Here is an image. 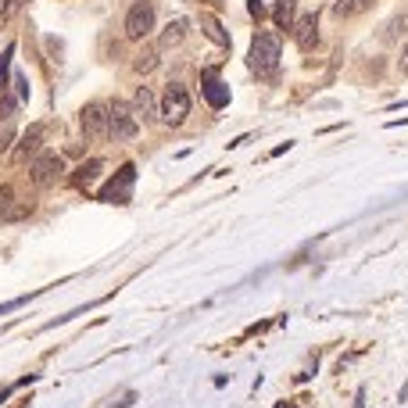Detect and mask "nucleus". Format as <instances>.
I'll return each instance as SVG.
<instances>
[{
  "mask_svg": "<svg viewBox=\"0 0 408 408\" xmlns=\"http://www.w3.org/2000/svg\"><path fill=\"white\" fill-rule=\"evenodd\" d=\"M61 172H65V162H61V154L43 150V154H36L33 169H29V179H33L36 186H54Z\"/></svg>",
  "mask_w": 408,
  "mask_h": 408,
  "instance_id": "0eeeda50",
  "label": "nucleus"
},
{
  "mask_svg": "<svg viewBox=\"0 0 408 408\" xmlns=\"http://www.w3.org/2000/svg\"><path fill=\"white\" fill-rule=\"evenodd\" d=\"M11 57H15V43H8V50L0 54V93L8 90V72H11Z\"/></svg>",
  "mask_w": 408,
  "mask_h": 408,
  "instance_id": "a211bd4d",
  "label": "nucleus"
},
{
  "mask_svg": "<svg viewBox=\"0 0 408 408\" xmlns=\"http://www.w3.org/2000/svg\"><path fill=\"white\" fill-rule=\"evenodd\" d=\"M204 33L215 40V43H223V47H230V36L223 33V29H218V22L215 18H204Z\"/></svg>",
  "mask_w": 408,
  "mask_h": 408,
  "instance_id": "6ab92c4d",
  "label": "nucleus"
},
{
  "mask_svg": "<svg viewBox=\"0 0 408 408\" xmlns=\"http://www.w3.org/2000/svg\"><path fill=\"white\" fill-rule=\"evenodd\" d=\"M398 33H408V15H401V18H394V22H391L387 40H391V36H398Z\"/></svg>",
  "mask_w": 408,
  "mask_h": 408,
  "instance_id": "412c9836",
  "label": "nucleus"
},
{
  "mask_svg": "<svg viewBox=\"0 0 408 408\" xmlns=\"http://www.w3.org/2000/svg\"><path fill=\"white\" fill-rule=\"evenodd\" d=\"M40 143H43V125H33V129L22 136V143H18V150H15V158L22 162V158H29V154H36Z\"/></svg>",
  "mask_w": 408,
  "mask_h": 408,
  "instance_id": "ddd939ff",
  "label": "nucleus"
},
{
  "mask_svg": "<svg viewBox=\"0 0 408 408\" xmlns=\"http://www.w3.org/2000/svg\"><path fill=\"white\" fill-rule=\"evenodd\" d=\"M108 129H111V140L129 143L140 133V118L133 115V108L125 101H115V104H108Z\"/></svg>",
  "mask_w": 408,
  "mask_h": 408,
  "instance_id": "f03ea898",
  "label": "nucleus"
},
{
  "mask_svg": "<svg viewBox=\"0 0 408 408\" xmlns=\"http://www.w3.org/2000/svg\"><path fill=\"white\" fill-rule=\"evenodd\" d=\"M11 111H15V97H4V93H0V118H11Z\"/></svg>",
  "mask_w": 408,
  "mask_h": 408,
  "instance_id": "5701e85b",
  "label": "nucleus"
},
{
  "mask_svg": "<svg viewBox=\"0 0 408 408\" xmlns=\"http://www.w3.org/2000/svg\"><path fill=\"white\" fill-rule=\"evenodd\" d=\"M133 183H136V169L133 165H122L118 176L101 190V201H108V204H129L133 201Z\"/></svg>",
  "mask_w": 408,
  "mask_h": 408,
  "instance_id": "423d86ee",
  "label": "nucleus"
},
{
  "mask_svg": "<svg viewBox=\"0 0 408 408\" xmlns=\"http://www.w3.org/2000/svg\"><path fill=\"white\" fill-rule=\"evenodd\" d=\"M129 108H133V115H136V118H143V122H150L154 115H158V104H154V93H150L147 86H140V90L133 93V104H129Z\"/></svg>",
  "mask_w": 408,
  "mask_h": 408,
  "instance_id": "9d476101",
  "label": "nucleus"
},
{
  "mask_svg": "<svg viewBox=\"0 0 408 408\" xmlns=\"http://www.w3.org/2000/svg\"><path fill=\"white\" fill-rule=\"evenodd\" d=\"M372 8V0H337L333 4V18H355L362 11Z\"/></svg>",
  "mask_w": 408,
  "mask_h": 408,
  "instance_id": "2eb2a0df",
  "label": "nucleus"
},
{
  "mask_svg": "<svg viewBox=\"0 0 408 408\" xmlns=\"http://www.w3.org/2000/svg\"><path fill=\"white\" fill-rule=\"evenodd\" d=\"M290 33H294L297 50H316L319 47V15H301V18H294Z\"/></svg>",
  "mask_w": 408,
  "mask_h": 408,
  "instance_id": "6e6552de",
  "label": "nucleus"
},
{
  "mask_svg": "<svg viewBox=\"0 0 408 408\" xmlns=\"http://www.w3.org/2000/svg\"><path fill=\"white\" fill-rule=\"evenodd\" d=\"M158 54H162L158 47H143V54L133 61V69H136V72H150L154 65H158Z\"/></svg>",
  "mask_w": 408,
  "mask_h": 408,
  "instance_id": "dca6fc26",
  "label": "nucleus"
},
{
  "mask_svg": "<svg viewBox=\"0 0 408 408\" xmlns=\"http://www.w3.org/2000/svg\"><path fill=\"white\" fill-rule=\"evenodd\" d=\"M294 15H297V0H276V4H272L276 29H290L294 25Z\"/></svg>",
  "mask_w": 408,
  "mask_h": 408,
  "instance_id": "9b49d317",
  "label": "nucleus"
},
{
  "mask_svg": "<svg viewBox=\"0 0 408 408\" xmlns=\"http://www.w3.org/2000/svg\"><path fill=\"white\" fill-rule=\"evenodd\" d=\"M247 8H251V15H255V18H262V15H265V8H262V0H247Z\"/></svg>",
  "mask_w": 408,
  "mask_h": 408,
  "instance_id": "393cba45",
  "label": "nucleus"
},
{
  "mask_svg": "<svg viewBox=\"0 0 408 408\" xmlns=\"http://www.w3.org/2000/svg\"><path fill=\"white\" fill-rule=\"evenodd\" d=\"M201 93L208 97V104H211V108H226V104H230V86H226V83H218L211 72L201 79Z\"/></svg>",
  "mask_w": 408,
  "mask_h": 408,
  "instance_id": "1a4fd4ad",
  "label": "nucleus"
},
{
  "mask_svg": "<svg viewBox=\"0 0 408 408\" xmlns=\"http://www.w3.org/2000/svg\"><path fill=\"white\" fill-rule=\"evenodd\" d=\"M15 86H18V97L29 101V79H25V76H15Z\"/></svg>",
  "mask_w": 408,
  "mask_h": 408,
  "instance_id": "b1692460",
  "label": "nucleus"
},
{
  "mask_svg": "<svg viewBox=\"0 0 408 408\" xmlns=\"http://www.w3.org/2000/svg\"><path fill=\"white\" fill-rule=\"evenodd\" d=\"M183 36H186V18H172V22L165 25L162 40H158V50H169V47H176Z\"/></svg>",
  "mask_w": 408,
  "mask_h": 408,
  "instance_id": "4468645a",
  "label": "nucleus"
},
{
  "mask_svg": "<svg viewBox=\"0 0 408 408\" xmlns=\"http://www.w3.org/2000/svg\"><path fill=\"white\" fill-rule=\"evenodd\" d=\"M158 115H162L169 125H183V122H186V115H190V93H186L183 83H169V86H165Z\"/></svg>",
  "mask_w": 408,
  "mask_h": 408,
  "instance_id": "7ed1b4c3",
  "label": "nucleus"
},
{
  "mask_svg": "<svg viewBox=\"0 0 408 408\" xmlns=\"http://www.w3.org/2000/svg\"><path fill=\"white\" fill-rule=\"evenodd\" d=\"M79 122H83L86 140H93V143L111 140V129H108V104H86V108L79 111Z\"/></svg>",
  "mask_w": 408,
  "mask_h": 408,
  "instance_id": "39448f33",
  "label": "nucleus"
},
{
  "mask_svg": "<svg viewBox=\"0 0 408 408\" xmlns=\"http://www.w3.org/2000/svg\"><path fill=\"white\" fill-rule=\"evenodd\" d=\"M29 297H36V294H29ZM29 297H15V301H8V304H0V316H8V311H15V308L29 304Z\"/></svg>",
  "mask_w": 408,
  "mask_h": 408,
  "instance_id": "4be33fe9",
  "label": "nucleus"
},
{
  "mask_svg": "<svg viewBox=\"0 0 408 408\" xmlns=\"http://www.w3.org/2000/svg\"><path fill=\"white\" fill-rule=\"evenodd\" d=\"M398 72H401V76H408V47H405V50H401V57H398Z\"/></svg>",
  "mask_w": 408,
  "mask_h": 408,
  "instance_id": "a878e982",
  "label": "nucleus"
},
{
  "mask_svg": "<svg viewBox=\"0 0 408 408\" xmlns=\"http://www.w3.org/2000/svg\"><path fill=\"white\" fill-rule=\"evenodd\" d=\"M154 33V4L150 0H136L125 15V36L129 40H147Z\"/></svg>",
  "mask_w": 408,
  "mask_h": 408,
  "instance_id": "20e7f679",
  "label": "nucleus"
},
{
  "mask_svg": "<svg viewBox=\"0 0 408 408\" xmlns=\"http://www.w3.org/2000/svg\"><path fill=\"white\" fill-rule=\"evenodd\" d=\"M101 172H104V162L101 158H90V162H83L79 169H76V186H90V183H97L101 179Z\"/></svg>",
  "mask_w": 408,
  "mask_h": 408,
  "instance_id": "f8f14e48",
  "label": "nucleus"
},
{
  "mask_svg": "<svg viewBox=\"0 0 408 408\" xmlns=\"http://www.w3.org/2000/svg\"><path fill=\"white\" fill-rule=\"evenodd\" d=\"M25 4H29V0H0V29H4V25H8V22L25 8Z\"/></svg>",
  "mask_w": 408,
  "mask_h": 408,
  "instance_id": "f3484780",
  "label": "nucleus"
},
{
  "mask_svg": "<svg viewBox=\"0 0 408 408\" xmlns=\"http://www.w3.org/2000/svg\"><path fill=\"white\" fill-rule=\"evenodd\" d=\"M11 201H15V190H11V186H0V218H8Z\"/></svg>",
  "mask_w": 408,
  "mask_h": 408,
  "instance_id": "aec40b11",
  "label": "nucleus"
},
{
  "mask_svg": "<svg viewBox=\"0 0 408 408\" xmlns=\"http://www.w3.org/2000/svg\"><path fill=\"white\" fill-rule=\"evenodd\" d=\"M279 36L276 33H258L251 40V72L258 79H272L276 69H279Z\"/></svg>",
  "mask_w": 408,
  "mask_h": 408,
  "instance_id": "f257e3e1",
  "label": "nucleus"
},
{
  "mask_svg": "<svg viewBox=\"0 0 408 408\" xmlns=\"http://www.w3.org/2000/svg\"><path fill=\"white\" fill-rule=\"evenodd\" d=\"M8 143H11V129H0V150H8Z\"/></svg>",
  "mask_w": 408,
  "mask_h": 408,
  "instance_id": "bb28decb",
  "label": "nucleus"
}]
</instances>
